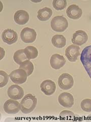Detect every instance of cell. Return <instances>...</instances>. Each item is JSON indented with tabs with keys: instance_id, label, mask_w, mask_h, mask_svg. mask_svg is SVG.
Wrapping results in <instances>:
<instances>
[{
	"instance_id": "cell-17",
	"label": "cell",
	"mask_w": 91,
	"mask_h": 122,
	"mask_svg": "<svg viewBox=\"0 0 91 122\" xmlns=\"http://www.w3.org/2000/svg\"><path fill=\"white\" fill-rule=\"evenodd\" d=\"M53 14V11L51 8L44 7L37 11V17L41 21H46L50 18Z\"/></svg>"
},
{
	"instance_id": "cell-19",
	"label": "cell",
	"mask_w": 91,
	"mask_h": 122,
	"mask_svg": "<svg viewBox=\"0 0 91 122\" xmlns=\"http://www.w3.org/2000/svg\"><path fill=\"white\" fill-rule=\"evenodd\" d=\"M13 59L15 62L19 65L24 61L30 60L26 55L24 49H19L15 52L13 56Z\"/></svg>"
},
{
	"instance_id": "cell-1",
	"label": "cell",
	"mask_w": 91,
	"mask_h": 122,
	"mask_svg": "<svg viewBox=\"0 0 91 122\" xmlns=\"http://www.w3.org/2000/svg\"><path fill=\"white\" fill-rule=\"evenodd\" d=\"M37 104V99L31 94H28L23 98L20 102L21 111L25 114L32 112Z\"/></svg>"
},
{
	"instance_id": "cell-8",
	"label": "cell",
	"mask_w": 91,
	"mask_h": 122,
	"mask_svg": "<svg viewBox=\"0 0 91 122\" xmlns=\"http://www.w3.org/2000/svg\"><path fill=\"white\" fill-rule=\"evenodd\" d=\"M7 94L11 99L15 100H20L23 97L24 91L19 86L13 85L8 89Z\"/></svg>"
},
{
	"instance_id": "cell-4",
	"label": "cell",
	"mask_w": 91,
	"mask_h": 122,
	"mask_svg": "<svg viewBox=\"0 0 91 122\" xmlns=\"http://www.w3.org/2000/svg\"><path fill=\"white\" fill-rule=\"evenodd\" d=\"M58 84L61 89L63 90H69L73 86L74 84L73 77L68 73H63L59 76Z\"/></svg>"
},
{
	"instance_id": "cell-14",
	"label": "cell",
	"mask_w": 91,
	"mask_h": 122,
	"mask_svg": "<svg viewBox=\"0 0 91 122\" xmlns=\"http://www.w3.org/2000/svg\"><path fill=\"white\" fill-rule=\"evenodd\" d=\"M50 63L52 68L55 70H59L64 66L66 63V60L63 56L55 53L51 56Z\"/></svg>"
},
{
	"instance_id": "cell-13",
	"label": "cell",
	"mask_w": 91,
	"mask_h": 122,
	"mask_svg": "<svg viewBox=\"0 0 91 122\" xmlns=\"http://www.w3.org/2000/svg\"><path fill=\"white\" fill-rule=\"evenodd\" d=\"M41 91L47 96H51L55 93L56 89L55 83L50 79H47L41 84Z\"/></svg>"
},
{
	"instance_id": "cell-16",
	"label": "cell",
	"mask_w": 91,
	"mask_h": 122,
	"mask_svg": "<svg viewBox=\"0 0 91 122\" xmlns=\"http://www.w3.org/2000/svg\"><path fill=\"white\" fill-rule=\"evenodd\" d=\"M14 19L15 22L19 25H24L29 20V16L27 12L23 10H19L15 12Z\"/></svg>"
},
{
	"instance_id": "cell-2",
	"label": "cell",
	"mask_w": 91,
	"mask_h": 122,
	"mask_svg": "<svg viewBox=\"0 0 91 122\" xmlns=\"http://www.w3.org/2000/svg\"><path fill=\"white\" fill-rule=\"evenodd\" d=\"M51 26L53 30L57 32H63L68 26L67 19L63 16H56L51 21Z\"/></svg>"
},
{
	"instance_id": "cell-20",
	"label": "cell",
	"mask_w": 91,
	"mask_h": 122,
	"mask_svg": "<svg viewBox=\"0 0 91 122\" xmlns=\"http://www.w3.org/2000/svg\"><path fill=\"white\" fill-rule=\"evenodd\" d=\"M24 51L28 59H34L36 58L38 56V51L36 47L32 46H28L24 49Z\"/></svg>"
},
{
	"instance_id": "cell-11",
	"label": "cell",
	"mask_w": 91,
	"mask_h": 122,
	"mask_svg": "<svg viewBox=\"0 0 91 122\" xmlns=\"http://www.w3.org/2000/svg\"><path fill=\"white\" fill-rule=\"evenodd\" d=\"M2 38L4 42L9 45H11L17 41L18 35L14 30L8 29L4 30L2 33Z\"/></svg>"
},
{
	"instance_id": "cell-6",
	"label": "cell",
	"mask_w": 91,
	"mask_h": 122,
	"mask_svg": "<svg viewBox=\"0 0 91 122\" xmlns=\"http://www.w3.org/2000/svg\"><path fill=\"white\" fill-rule=\"evenodd\" d=\"M20 38L22 41L24 43H32L36 39V33L34 29L26 27L21 30Z\"/></svg>"
},
{
	"instance_id": "cell-22",
	"label": "cell",
	"mask_w": 91,
	"mask_h": 122,
	"mask_svg": "<svg viewBox=\"0 0 91 122\" xmlns=\"http://www.w3.org/2000/svg\"><path fill=\"white\" fill-rule=\"evenodd\" d=\"M67 6L66 0H54L53 1V6L56 10H62Z\"/></svg>"
},
{
	"instance_id": "cell-15",
	"label": "cell",
	"mask_w": 91,
	"mask_h": 122,
	"mask_svg": "<svg viewBox=\"0 0 91 122\" xmlns=\"http://www.w3.org/2000/svg\"><path fill=\"white\" fill-rule=\"evenodd\" d=\"M66 14L69 18L73 20H78L81 17L82 11L78 6L73 4L68 7L66 10Z\"/></svg>"
},
{
	"instance_id": "cell-5",
	"label": "cell",
	"mask_w": 91,
	"mask_h": 122,
	"mask_svg": "<svg viewBox=\"0 0 91 122\" xmlns=\"http://www.w3.org/2000/svg\"><path fill=\"white\" fill-rule=\"evenodd\" d=\"M27 76L25 71L20 68L13 71L9 74V77L12 81L17 85H20L25 82Z\"/></svg>"
},
{
	"instance_id": "cell-24",
	"label": "cell",
	"mask_w": 91,
	"mask_h": 122,
	"mask_svg": "<svg viewBox=\"0 0 91 122\" xmlns=\"http://www.w3.org/2000/svg\"><path fill=\"white\" fill-rule=\"evenodd\" d=\"M9 75L4 71H0V87L5 86L8 82Z\"/></svg>"
},
{
	"instance_id": "cell-21",
	"label": "cell",
	"mask_w": 91,
	"mask_h": 122,
	"mask_svg": "<svg viewBox=\"0 0 91 122\" xmlns=\"http://www.w3.org/2000/svg\"><path fill=\"white\" fill-rule=\"evenodd\" d=\"M19 68L25 71L27 76H29L32 73L34 70V66L31 61L27 60L20 65Z\"/></svg>"
},
{
	"instance_id": "cell-9",
	"label": "cell",
	"mask_w": 91,
	"mask_h": 122,
	"mask_svg": "<svg viewBox=\"0 0 91 122\" xmlns=\"http://www.w3.org/2000/svg\"><path fill=\"white\" fill-rule=\"evenodd\" d=\"M80 47L74 44L69 45L65 50V55L67 59L71 62H75L77 61L78 56L80 55Z\"/></svg>"
},
{
	"instance_id": "cell-18",
	"label": "cell",
	"mask_w": 91,
	"mask_h": 122,
	"mask_svg": "<svg viewBox=\"0 0 91 122\" xmlns=\"http://www.w3.org/2000/svg\"><path fill=\"white\" fill-rule=\"evenodd\" d=\"M52 43L54 46L62 48L66 44V40L65 37L62 35H55L52 38Z\"/></svg>"
},
{
	"instance_id": "cell-25",
	"label": "cell",
	"mask_w": 91,
	"mask_h": 122,
	"mask_svg": "<svg viewBox=\"0 0 91 122\" xmlns=\"http://www.w3.org/2000/svg\"><path fill=\"white\" fill-rule=\"evenodd\" d=\"M59 117L60 119L63 120L66 119H71L74 117V113L68 110H64V111L61 112L59 114Z\"/></svg>"
},
{
	"instance_id": "cell-23",
	"label": "cell",
	"mask_w": 91,
	"mask_h": 122,
	"mask_svg": "<svg viewBox=\"0 0 91 122\" xmlns=\"http://www.w3.org/2000/svg\"><path fill=\"white\" fill-rule=\"evenodd\" d=\"M81 108L85 112H91V99H85L81 104Z\"/></svg>"
},
{
	"instance_id": "cell-3",
	"label": "cell",
	"mask_w": 91,
	"mask_h": 122,
	"mask_svg": "<svg viewBox=\"0 0 91 122\" xmlns=\"http://www.w3.org/2000/svg\"><path fill=\"white\" fill-rule=\"evenodd\" d=\"M81 61L91 79V45L83 49L81 55Z\"/></svg>"
},
{
	"instance_id": "cell-10",
	"label": "cell",
	"mask_w": 91,
	"mask_h": 122,
	"mask_svg": "<svg viewBox=\"0 0 91 122\" xmlns=\"http://www.w3.org/2000/svg\"><path fill=\"white\" fill-rule=\"evenodd\" d=\"M88 40V36L87 34L82 30H78L73 34L71 42L74 45L82 46L86 43Z\"/></svg>"
},
{
	"instance_id": "cell-7",
	"label": "cell",
	"mask_w": 91,
	"mask_h": 122,
	"mask_svg": "<svg viewBox=\"0 0 91 122\" xmlns=\"http://www.w3.org/2000/svg\"><path fill=\"white\" fill-rule=\"evenodd\" d=\"M4 110L8 114H16L21 110L20 103L13 99H9L4 104Z\"/></svg>"
},
{
	"instance_id": "cell-12",
	"label": "cell",
	"mask_w": 91,
	"mask_h": 122,
	"mask_svg": "<svg viewBox=\"0 0 91 122\" xmlns=\"http://www.w3.org/2000/svg\"><path fill=\"white\" fill-rule=\"evenodd\" d=\"M58 100L60 104L65 108H70L74 104V98L69 93L64 92L60 94Z\"/></svg>"
}]
</instances>
